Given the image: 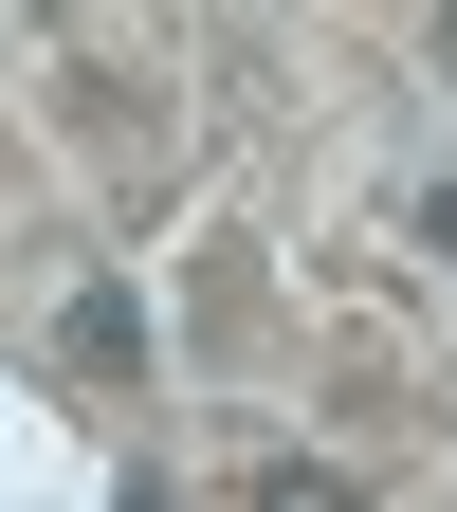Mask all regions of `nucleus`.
<instances>
[{"label":"nucleus","instance_id":"f257e3e1","mask_svg":"<svg viewBox=\"0 0 457 512\" xmlns=\"http://www.w3.org/2000/svg\"><path fill=\"white\" fill-rule=\"evenodd\" d=\"M238 512H348V476H330V458H256Z\"/></svg>","mask_w":457,"mask_h":512},{"label":"nucleus","instance_id":"f03ea898","mask_svg":"<svg viewBox=\"0 0 457 512\" xmlns=\"http://www.w3.org/2000/svg\"><path fill=\"white\" fill-rule=\"evenodd\" d=\"M421 256H457V183H421Z\"/></svg>","mask_w":457,"mask_h":512},{"label":"nucleus","instance_id":"7ed1b4c3","mask_svg":"<svg viewBox=\"0 0 457 512\" xmlns=\"http://www.w3.org/2000/svg\"><path fill=\"white\" fill-rule=\"evenodd\" d=\"M439 74H457V19H439Z\"/></svg>","mask_w":457,"mask_h":512}]
</instances>
